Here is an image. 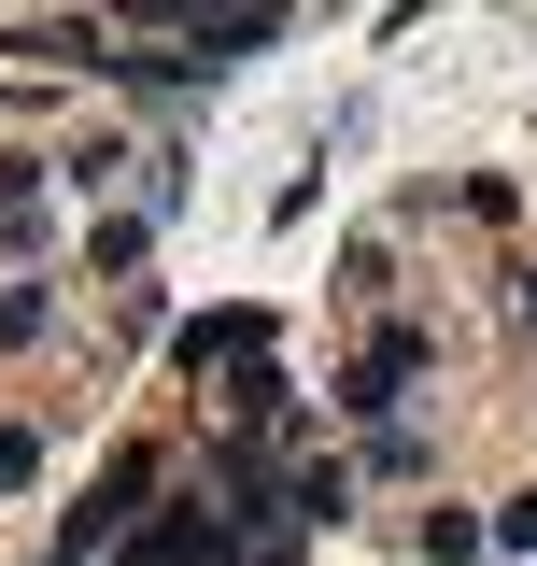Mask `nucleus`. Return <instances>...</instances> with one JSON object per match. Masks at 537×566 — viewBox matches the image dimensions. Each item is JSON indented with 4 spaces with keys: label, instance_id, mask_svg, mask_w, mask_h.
<instances>
[{
    "label": "nucleus",
    "instance_id": "20e7f679",
    "mask_svg": "<svg viewBox=\"0 0 537 566\" xmlns=\"http://www.w3.org/2000/svg\"><path fill=\"white\" fill-rule=\"evenodd\" d=\"M467 553H495V524L481 510H424V566H467Z\"/></svg>",
    "mask_w": 537,
    "mask_h": 566
},
{
    "label": "nucleus",
    "instance_id": "f257e3e1",
    "mask_svg": "<svg viewBox=\"0 0 537 566\" xmlns=\"http://www.w3.org/2000/svg\"><path fill=\"white\" fill-rule=\"evenodd\" d=\"M227 553H241V538L212 524V495H170V510H141L99 566H227Z\"/></svg>",
    "mask_w": 537,
    "mask_h": 566
},
{
    "label": "nucleus",
    "instance_id": "7ed1b4c3",
    "mask_svg": "<svg viewBox=\"0 0 537 566\" xmlns=\"http://www.w3.org/2000/svg\"><path fill=\"white\" fill-rule=\"evenodd\" d=\"M185 43H199V71H227V57H268V43H283V14H199Z\"/></svg>",
    "mask_w": 537,
    "mask_h": 566
},
{
    "label": "nucleus",
    "instance_id": "423d86ee",
    "mask_svg": "<svg viewBox=\"0 0 537 566\" xmlns=\"http://www.w3.org/2000/svg\"><path fill=\"white\" fill-rule=\"evenodd\" d=\"M495 553H537V495H509V510H495Z\"/></svg>",
    "mask_w": 537,
    "mask_h": 566
},
{
    "label": "nucleus",
    "instance_id": "f03ea898",
    "mask_svg": "<svg viewBox=\"0 0 537 566\" xmlns=\"http://www.w3.org/2000/svg\"><path fill=\"white\" fill-rule=\"evenodd\" d=\"M424 354H439L424 326H382V340H368L354 368H339V411H354V424H397V382L424 368Z\"/></svg>",
    "mask_w": 537,
    "mask_h": 566
},
{
    "label": "nucleus",
    "instance_id": "39448f33",
    "mask_svg": "<svg viewBox=\"0 0 537 566\" xmlns=\"http://www.w3.org/2000/svg\"><path fill=\"white\" fill-rule=\"evenodd\" d=\"M29 468H43V439H29V424H0V495L29 482Z\"/></svg>",
    "mask_w": 537,
    "mask_h": 566
},
{
    "label": "nucleus",
    "instance_id": "0eeeda50",
    "mask_svg": "<svg viewBox=\"0 0 537 566\" xmlns=\"http://www.w3.org/2000/svg\"><path fill=\"white\" fill-rule=\"evenodd\" d=\"M14 212H29V156H0V227H14Z\"/></svg>",
    "mask_w": 537,
    "mask_h": 566
},
{
    "label": "nucleus",
    "instance_id": "6e6552de",
    "mask_svg": "<svg viewBox=\"0 0 537 566\" xmlns=\"http://www.w3.org/2000/svg\"><path fill=\"white\" fill-rule=\"evenodd\" d=\"M524 326H537V270H524Z\"/></svg>",
    "mask_w": 537,
    "mask_h": 566
}]
</instances>
